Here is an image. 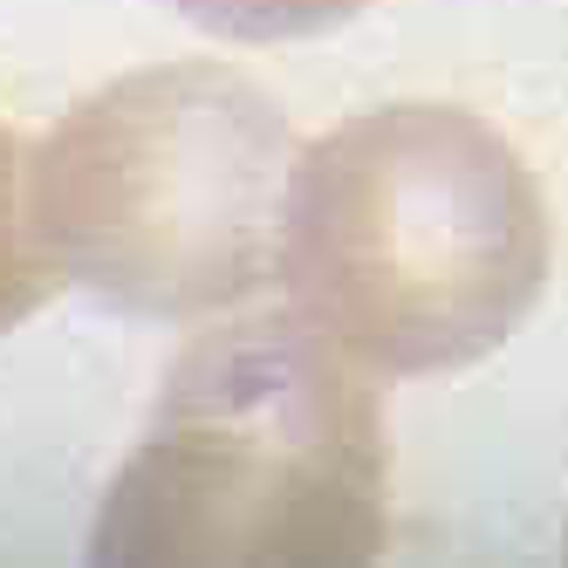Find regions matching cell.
I'll return each instance as SVG.
<instances>
[{
    "instance_id": "1",
    "label": "cell",
    "mask_w": 568,
    "mask_h": 568,
    "mask_svg": "<svg viewBox=\"0 0 568 568\" xmlns=\"http://www.w3.org/2000/svg\"><path fill=\"white\" fill-rule=\"evenodd\" d=\"M274 281L371 377L494 356L548 281L527 158L459 103H384L295 151Z\"/></svg>"
},
{
    "instance_id": "2",
    "label": "cell",
    "mask_w": 568,
    "mask_h": 568,
    "mask_svg": "<svg viewBox=\"0 0 568 568\" xmlns=\"http://www.w3.org/2000/svg\"><path fill=\"white\" fill-rule=\"evenodd\" d=\"M390 445L363 363L288 315L192 336L103 486L97 561H371Z\"/></svg>"
},
{
    "instance_id": "3",
    "label": "cell",
    "mask_w": 568,
    "mask_h": 568,
    "mask_svg": "<svg viewBox=\"0 0 568 568\" xmlns=\"http://www.w3.org/2000/svg\"><path fill=\"white\" fill-rule=\"evenodd\" d=\"M295 131L220 62H158L69 103L28 165V220L62 281L144 322L247 302L274 274Z\"/></svg>"
},
{
    "instance_id": "4",
    "label": "cell",
    "mask_w": 568,
    "mask_h": 568,
    "mask_svg": "<svg viewBox=\"0 0 568 568\" xmlns=\"http://www.w3.org/2000/svg\"><path fill=\"white\" fill-rule=\"evenodd\" d=\"M55 261L42 254L28 220V172H21V144L0 124V336L21 329V322L55 295Z\"/></svg>"
},
{
    "instance_id": "5",
    "label": "cell",
    "mask_w": 568,
    "mask_h": 568,
    "mask_svg": "<svg viewBox=\"0 0 568 568\" xmlns=\"http://www.w3.org/2000/svg\"><path fill=\"white\" fill-rule=\"evenodd\" d=\"M172 8L233 42H295V34H322L363 14L371 0H172Z\"/></svg>"
}]
</instances>
